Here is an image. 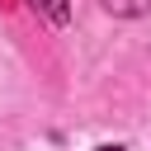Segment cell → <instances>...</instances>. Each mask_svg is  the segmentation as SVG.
I'll use <instances>...</instances> for the list:
<instances>
[{"instance_id":"obj_1","label":"cell","mask_w":151,"mask_h":151,"mask_svg":"<svg viewBox=\"0 0 151 151\" xmlns=\"http://www.w3.org/2000/svg\"><path fill=\"white\" fill-rule=\"evenodd\" d=\"M33 5H38L52 24H66V19H71V5H66V0H33Z\"/></svg>"},{"instance_id":"obj_2","label":"cell","mask_w":151,"mask_h":151,"mask_svg":"<svg viewBox=\"0 0 151 151\" xmlns=\"http://www.w3.org/2000/svg\"><path fill=\"white\" fill-rule=\"evenodd\" d=\"M113 14H146L151 9V0H104Z\"/></svg>"},{"instance_id":"obj_3","label":"cell","mask_w":151,"mask_h":151,"mask_svg":"<svg viewBox=\"0 0 151 151\" xmlns=\"http://www.w3.org/2000/svg\"><path fill=\"white\" fill-rule=\"evenodd\" d=\"M99 151H123V146H99Z\"/></svg>"}]
</instances>
